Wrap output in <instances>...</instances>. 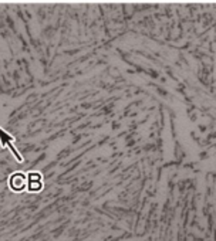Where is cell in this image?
Returning a JSON list of instances; mask_svg holds the SVG:
<instances>
[{
	"label": "cell",
	"instance_id": "3",
	"mask_svg": "<svg viewBox=\"0 0 216 241\" xmlns=\"http://www.w3.org/2000/svg\"><path fill=\"white\" fill-rule=\"evenodd\" d=\"M6 146H7V148H9V149L13 152V155L16 156V159H17V160H19V162H23V156H21V155L17 152V149H16V148L11 145V142H7V143H6Z\"/></svg>",
	"mask_w": 216,
	"mask_h": 241
},
{
	"label": "cell",
	"instance_id": "1",
	"mask_svg": "<svg viewBox=\"0 0 216 241\" xmlns=\"http://www.w3.org/2000/svg\"><path fill=\"white\" fill-rule=\"evenodd\" d=\"M24 186V176L23 174H14L11 177V187L13 190H21Z\"/></svg>",
	"mask_w": 216,
	"mask_h": 241
},
{
	"label": "cell",
	"instance_id": "2",
	"mask_svg": "<svg viewBox=\"0 0 216 241\" xmlns=\"http://www.w3.org/2000/svg\"><path fill=\"white\" fill-rule=\"evenodd\" d=\"M0 140H1V146H6V143H7V142H13L14 138H13L11 135L6 133L3 129H0Z\"/></svg>",
	"mask_w": 216,
	"mask_h": 241
}]
</instances>
